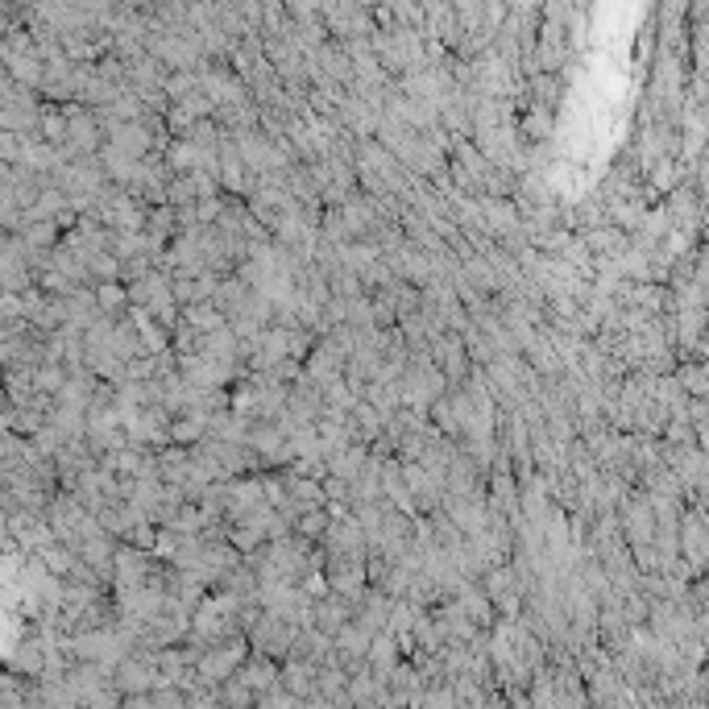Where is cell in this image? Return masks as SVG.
<instances>
[{
	"label": "cell",
	"instance_id": "6da1fadb",
	"mask_svg": "<svg viewBox=\"0 0 709 709\" xmlns=\"http://www.w3.org/2000/svg\"><path fill=\"white\" fill-rule=\"evenodd\" d=\"M299 631L303 627H295V622L262 610V618L249 627V643H253V651H266V656H274V660H291V647H295Z\"/></svg>",
	"mask_w": 709,
	"mask_h": 709
},
{
	"label": "cell",
	"instance_id": "7a4b0ae2",
	"mask_svg": "<svg viewBox=\"0 0 709 709\" xmlns=\"http://www.w3.org/2000/svg\"><path fill=\"white\" fill-rule=\"evenodd\" d=\"M432 353H436V365L448 374V386H457V382L469 378L473 353H469V345H465V332H440V336L432 340Z\"/></svg>",
	"mask_w": 709,
	"mask_h": 709
},
{
	"label": "cell",
	"instance_id": "3957f363",
	"mask_svg": "<svg viewBox=\"0 0 709 709\" xmlns=\"http://www.w3.org/2000/svg\"><path fill=\"white\" fill-rule=\"evenodd\" d=\"M104 129H108L112 146H117L121 154H129V158H137V162L158 154V133L146 121H108Z\"/></svg>",
	"mask_w": 709,
	"mask_h": 709
},
{
	"label": "cell",
	"instance_id": "277c9868",
	"mask_svg": "<svg viewBox=\"0 0 709 709\" xmlns=\"http://www.w3.org/2000/svg\"><path fill=\"white\" fill-rule=\"evenodd\" d=\"M324 552L328 556H357V560H365L370 556V535H365V527L357 523V515L353 519H340V523H332L328 527V535H324Z\"/></svg>",
	"mask_w": 709,
	"mask_h": 709
},
{
	"label": "cell",
	"instance_id": "5b68a950",
	"mask_svg": "<svg viewBox=\"0 0 709 709\" xmlns=\"http://www.w3.org/2000/svg\"><path fill=\"white\" fill-rule=\"evenodd\" d=\"M519 133L523 141H556L560 133V108L540 104V100H527L519 112Z\"/></svg>",
	"mask_w": 709,
	"mask_h": 709
},
{
	"label": "cell",
	"instance_id": "8992f818",
	"mask_svg": "<svg viewBox=\"0 0 709 709\" xmlns=\"http://www.w3.org/2000/svg\"><path fill=\"white\" fill-rule=\"evenodd\" d=\"M237 676L245 680V685L253 689V693H270L274 685H282V660H274V656H266V651H249L245 656V664L237 668Z\"/></svg>",
	"mask_w": 709,
	"mask_h": 709
},
{
	"label": "cell",
	"instance_id": "52a82bcc",
	"mask_svg": "<svg viewBox=\"0 0 709 709\" xmlns=\"http://www.w3.org/2000/svg\"><path fill=\"white\" fill-rule=\"evenodd\" d=\"M394 602H399V598H390V593L382 589V585H370V589H365V598L357 602V622H365V627H370L374 635L378 631H386L390 627V614H394Z\"/></svg>",
	"mask_w": 709,
	"mask_h": 709
},
{
	"label": "cell",
	"instance_id": "ba28073f",
	"mask_svg": "<svg viewBox=\"0 0 709 709\" xmlns=\"http://www.w3.org/2000/svg\"><path fill=\"white\" fill-rule=\"evenodd\" d=\"M316 680H320V664L316 660H303V656L282 660V685H287L295 697H303V701L316 697Z\"/></svg>",
	"mask_w": 709,
	"mask_h": 709
},
{
	"label": "cell",
	"instance_id": "9c48e42d",
	"mask_svg": "<svg viewBox=\"0 0 709 709\" xmlns=\"http://www.w3.org/2000/svg\"><path fill=\"white\" fill-rule=\"evenodd\" d=\"M353 614H357V602L345 598V593H336V589L328 593V598H316V627L328 631V635H336Z\"/></svg>",
	"mask_w": 709,
	"mask_h": 709
},
{
	"label": "cell",
	"instance_id": "30bf717a",
	"mask_svg": "<svg viewBox=\"0 0 709 709\" xmlns=\"http://www.w3.org/2000/svg\"><path fill=\"white\" fill-rule=\"evenodd\" d=\"M399 660H407L403 647H399V635H394V631H378L374 643H370V668H374V676L382 680V685L390 680V672L399 668Z\"/></svg>",
	"mask_w": 709,
	"mask_h": 709
},
{
	"label": "cell",
	"instance_id": "8fae6325",
	"mask_svg": "<svg viewBox=\"0 0 709 709\" xmlns=\"http://www.w3.org/2000/svg\"><path fill=\"white\" fill-rule=\"evenodd\" d=\"M465 278H469V287L477 295H502V287H506L502 270L486 258V253H473V258H465Z\"/></svg>",
	"mask_w": 709,
	"mask_h": 709
},
{
	"label": "cell",
	"instance_id": "7c38bea8",
	"mask_svg": "<svg viewBox=\"0 0 709 709\" xmlns=\"http://www.w3.org/2000/svg\"><path fill=\"white\" fill-rule=\"evenodd\" d=\"M581 237L589 241L593 258H618V253L631 245V233H627V229H618V224H610V220L598 224V229H585Z\"/></svg>",
	"mask_w": 709,
	"mask_h": 709
},
{
	"label": "cell",
	"instance_id": "4fadbf2b",
	"mask_svg": "<svg viewBox=\"0 0 709 709\" xmlns=\"http://www.w3.org/2000/svg\"><path fill=\"white\" fill-rule=\"evenodd\" d=\"M108 349L117 353L125 365H129V361H137V357H146V345H141V332H137V324H133L129 316H121L117 324H112V332H108Z\"/></svg>",
	"mask_w": 709,
	"mask_h": 709
},
{
	"label": "cell",
	"instance_id": "5bb4252c",
	"mask_svg": "<svg viewBox=\"0 0 709 709\" xmlns=\"http://www.w3.org/2000/svg\"><path fill=\"white\" fill-rule=\"evenodd\" d=\"M9 67V75L17 79V83H25V88H42V79H46V54L34 46V50H25V54H13V59L5 63Z\"/></svg>",
	"mask_w": 709,
	"mask_h": 709
},
{
	"label": "cell",
	"instance_id": "9a60e30c",
	"mask_svg": "<svg viewBox=\"0 0 709 709\" xmlns=\"http://www.w3.org/2000/svg\"><path fill=\"white\" fill-rule=\"evenodd\" d=\"M96 299H100V311L112 320H121L129 316V307H133V295H129V282L121 278H108V282H96Z\"/></svg>",
	"mask_w": 709,
	"mask_h": 709
},
{
	"label": "cell",
	"instance_id": "2e32d148",
	"mask_svg": "<svg viewBox=\"0 0 709 709\" xmlns=\"http://www.w3.org/2000/svg\"><path fill=\"white\" fill-rule=\"evenodd\" d=\"M200 158H204V150L195 146L191 137H175L166 146V162H170V170L175 175H191V170H200Z\"/></svg>",
	"mask_w": 709,
	"mask_h": 709
},
{
	"label": "cell",
	"instance_id": "e0dca14e",
	"mask_svg": "<svg viewBox=\"0 0 709 709\" xmlns=\"http://www.w3.org/2000/svg\"><path fill=\"white\" fill-rule=\"evenodd\" d=\"M183 320L195 328V332H216V328H224L229 324V316H224V311L212 303V299H200V303H191V307H183Z\"/></svg>",
	"mask_w": 709,
	"mask_h": 709
},
{
	"label": "cell",
	"instance_id": "ac0fdd59",
	"mask_svg": "<svg viewBox=\"0 0 709 709\" xmlns=\"http://www.w3.org/2000/svg\"><path fill=\"white\" fill-rule=\"evenodd\" d=\"M370 457H374V452H370V444H365V440H353L345 452H340V457L332 461V477H345V481H353L365 465H370Z\"/></svg>",
	"mask_w": 709,
	"mask_h": 709
},
{
	"label": "cell",
	"instance_id": "d6986e66",
	"mask_svg": "<svg viewBox=\"0 0 709 709\" xmlns=\"http://www.w3.org/2000/svg\"><path fill=\"white\" fill-rule=\"evenodd\" d=\"M21 241H25V249H54L63 241V224L59 220H30L21 229Z\"/></svg>",
	"mask_w": 709,
	"mask_h": 709
},
{
	"label": "cell",
	"instance_id": "ffe728a7",
	"mask_svg": "<svg viewBox=\"0 0 709 709\" xmlns=\"http://www.w3.org/2000/svg\"><path fill=\"white\" fill-rule=\"evenodd\" d=\"M208 419L212 415H175V419H170V440H175V444H200L204 436H208Z\"/></svg>",
	"mask_w": 709,
	"mask_h": 709
},
{
	"label": "cell",
	"instance_id": "44dd1931",
	"mask_svg": "<svg viewBox=\"0 0 709 709\" xmlns=\"http://www.w3.org/2000/svg\"><path fill=\"white\" fill-rule=\"evenodd\" d=\"M676 378L680 386H685L693 399H709V361H685V365H676Z\"/></svg>",
	"mask_w": 709,
	"mask_h": 709
},
{
	"label": "cell",
	"instance_id": "7402d4cb",
	"mask_svg": "<svg viewBox=\"0 0 709 709\" xmlns=\"http://www.w3.org/2000/svg\"><path fill=\"white\" fill-rule=\"evenodd\" d=\"M328 527H332L328 506H307L303 515H299V523H295V535H303V540H311V544H320L324 535H328Z\"/></svg>",
	"mask_w": 709,
	"mask_h": 709
},
{
	"label": "cell",
	"instance_id": "603a6c76",
	"mask_svg": "<svg viewBox=\"0 0 709 709\" xmlns=\"http://www.w3.org/2000/svg\"><path fill=\"white\" fill-rule=\"evenodd\" d=\"M220 705H233V709H237V705H258V693H253L241 676H229V680L220 685Z\"/></svg>",
	"mask_w": 709,
	"mask_h": 709
},
{
	"label": "cell",
	"instance_id": "cb8c5ba5",
	"mask_svg": "<svg viewBox=\"0 0 709 709\" xmlns=\"http://www.w3.org/2000/svg\"><path fill=\"white\" fill-rule=\"evenodd\" d=\"M195 88H200V71H170V75H166V96H170V104L183 100V96H191Z\"/></svg>",
	"mask_w": 709,
	"mask_h": 709
},
{
	"label": "cell",
	"instance_id": "d4e9b609",
	"mask_svg": "<svg viewBox=\"0 0 709 709\" xmlns=\"http://www.w3.org/2000/svg\"><path fill=\"white\" fill-rule=\"evenodd\" d=\"M179 544H183V531H175V527H158V540H154V548H150V552H154L158 560H166V564H170V560L179 556Z\"/></svg>",
	"mask_w": 709,
	"mask_h": 709
},
{
	"label": "cell",
	"instance_id": "484cf974",
	"mask_svg": "<svg viewBox=\"0 0 709 709\" xmlns=\"http://www.w3.org/2000/svg\"><path fill=\"white\" fill-rule=\"evenodd\" d=\"M328 9V0H287V13L295 21H307V17H324Z\"/></svg>",
	"mask_w": 709,
	"mask_h": 709
},
{
	"label": "cell",
	"instance_id": "4316f807",
	"mask_svg": "<svg viewBox=\"0 0 709 709\" xmlns=\"http://www.w3.org/2000/svg\"><path fill=\"white\" fill-rule=\"evenodd\" d=\"M506 5H510V13H519V17H535V21H540V13H544L548 0H506Z\"/></svg>",
	"mask_w": 709,
	"mask_h": 709
}]
</instances>
